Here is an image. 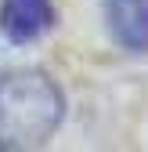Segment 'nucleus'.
<instances>
[{"mask_svg": "<svg viewBox=\"0 0 148 152\" xmlns=\"http://www.w3.org/2000/svg\"><path fill=\"white\" fill-rule=\"evenodd\" d=\"M108 26L123 47L144 51L148 47V0H108Z\"/></svg>", "mask_w": 148, "mask_h": 152, "instance_id": "3", "label": "nucleus"}, {"mask_svg": "<svg viewBox=\"0 0 148 152\" xmlns=\"http://www.w3.org/2000/svg\"><path fill=\"white\" fill-rule=\"evenodd\" d=\"M62 91L44 72H11L0 76V145L36 148L62 123Z\"/></svg>", "mask_w": 148, "mask_h": 152, "instance_id": "1", "label": "nucleus"}, {"mask_svg": "<svg viewBox=\"0 0 148 152\" xmlns=\"http://www.w3.org/2000/svg\"><path fill=\"white\" fill-rule=\"evenodd\" d=\"M51 0H4L0 4V29L11 44H29L51 26Z\"/></svg>", "mask_w": 148, "mask_h": 152, "instance_id": "2", "label": "nucleus"}]
</instances>
